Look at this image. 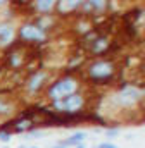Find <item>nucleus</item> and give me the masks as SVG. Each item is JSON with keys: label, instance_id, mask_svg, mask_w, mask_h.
<instances>
[{"label": "nucleus", "instance_id": "nucleus-22", "mask_svg": "<svg viewBox=\"0 0 145 148\" xmlns=\"http://www.w3.org/2000/svg\"><path fill=\"white\" fill-rule=\"evenodd\" d=\"M26 148H38V147H26Z\"/></svg>", "mask_w": 145, "mask_h": 148}, {"label": "nucleus", "instance_id": "nucleus-16", "mask_svg": "<svg viewBox=\"0 0 145 148\" xmlns=\"http://www.w3.org/2000/svg\"><path fill=\"white\" fill-rule=\"evenodd\" d=\"M10 133H7V131H0V141H3V143H9L10 141Z\"/></svg>", "mask_w": 145, "mask_h": 148}, {"label": "nucleus", "instance_id": "nucleus-12", "mask_svg": "<svg viewBox=\"0 0 145 148\" xmlns=\"http://www.w3.org/2000/svg\"><path fill=\"white\" fill-rule=\"evenodd\" d=\"M79 5H81V0H69V2H68V0H61V2L55 3V10H57L61 16H68L69 12L78 10Z\"/></svg>", "mask_w": 145, "mask_h": 148}, {"label": "nucleus", "instance_id": "nucleus-10", "mask_svg": "<svg viewBox=\"0 0 145 148\" xmlns=\"http://www.w3.org/2000/svg\"><path fill=\"white\" fill-rule=\"evenodd\" d=\"M107 7V2L106 0H88V2H81L79 9L85 16H97L100 12H104V9Z\"/></svg>", "mask_w": 145, "mask_h": 148}, {"label": "nucleus", "instance_id": "nucleus-20", "mask_svg": "<svg viewBox=\"0 0 145 148\" xmlns=\"http://www.w3.org/2000/svg\"><path fill=\"white\" fill-rule=\"evenodd\" d=\"M74 148H86V145H85V143H79V145H76Z\"/></svg>", "mask_w": 145, "mask_h": 148}, {"label": "nucleus", "instance_id": "nucleus-2", "mask_svg": "<svg viewBox=\"0 0 145 148\" xmlns=\"http://www.w3.org/2000/svg\"><path fill=\"white\" fill-rule=\"evenodd\" d=\"M78 79L74 76H64L57 81H54L48 88H47V97L52 100V102H57V100H62L69 95L78 93Z\"/></svg>", "mask_w": 145, "mask_h": 148}, {"label": "nucleus", "instance_id": "nucleus-13", "mask_svg": "<svg viewBox=\"0 0 145 148\" xmlns=\"http://www.w3.org/2000/svg\"><path fill=\"white\" fill-rule=\"evenodd\" d=\"M85 140H86V133L85 131H78V133H72L69 138L62 140L59 145H62V147H66V148H71V147L79 145V143H85Z\"/></svg>", "mask_w": 145, "mask_h": 148}, {"label": "nucleus", "instance_id": "nucleus-6", "mask_svg": "<svg viewBox=\"0 0 145 148\" xmlns=\"http://www.w3.org/2000/svg\"><path fill=\"white\" fill-rule=\"evenodd\" d=\"M47 79H48V73L43 71V69H38V71H33V73L28 76L26 83H24V88L28 93H38L45 84H47Z\"/></svg>", "mask_w": 145, "mask_h": 148}, {"label": "nucleus", "instance_id": "nucleus-3", "mask_svg": "<svg viewBox=\"0 0 145 148\" xmlns=\"http://www.w3.org/2000/svg\"><path fill=\"white\" fill-rule=\"evenodd\" d=\"M88 77L97 83V84H107L109 81L114 77L116 74V64L112 60H104V59H99V60H93L88 69H86Z\"/></svg>", "mask_w": 145, "mask_h": 148}, {"label": "nucleus", "instance_id": "nucleus-4", "mask_svg": "<svg viewBox=\"0 0 145 148\" xmlns=\"http://www.w3.org/2000/svg\"><path fill=\"white\" fill-rule=\"evenodd\" d=\"M83 105H85V98L79 93H74V95H69V97H66L62 100L52 102V107L55 110L62 112V114H69V115L78 114V112L83 109Z\"/></svg>", "mask_w": 145, "mask_h": 148}, {"label": "nucleus", "instance_id": "nucleus-11", "mask_svg": "<svg viewBox=\"0 0 145 148\" xmlns=\"http://www.w3.org/2000/svg\"><path fill=\"white\" fill-rule=\"evenodd\" d=\"M14 114H16V103L7 97H0V121H5Z\"/></svg>", "mask_w": 145, "mask_h": 148}, {"label": "nucleus", "instance_id": "nucleus-5", "mask_svg": "<svg viewBox=\"0 0 145 148\" xmlns=\"http://www.w3.org/2000/svg\"><path fill=\"white\" fill-rule=\"evenodd\" d=\"M19 38L28 43H43L47 40V33H43L35 23H24L19 28Z\"/></svg>", "mask_w": 145, "mask_h": 148}, {"label": "nucleus", "instance_id": "nucleus-7", "mask_svg": "<svg viewBox=\"0 0 145 148\" xmlns=\"http://www.w3.org/2000/svg\"><path fill=\"white\" fill-rule=\"evenodd\" d=\"M109 48H110V40H109L107 35L97 33V36L88 43V50H90L93 55H104V53L109 52Z\"/></svg>", "mask_w": 145, "mask_h": 148}, {"label": "nucleus", "instance_id": "nucleus-19", "mask_svg": "<svg viewBox=\"0 0 145 148\" xmlns=\"http://www.w3.org/2000/svg\"><path fill=\"white\" fill-rule=\"evenodd\" d=\"M28 136H30V138H41V136H45V133H43V131H31Z\"/></svg>", "mask_w": 145, "mask_h": 148}, {"label": "nucleus", "instance_id": "nucleus-21", "mask_svg": "<svg viewBox=\"0 0 145 148\" xmlns=\"http://www.w3.org/2000/svg\"><path fill=\"white\" fill-rule=\"evenodd\" d=\"M52 148H66V147H62V145H55V147H52Z\"/></svg>", "mask_w": 145, "mask_h": 148}, {"label": "nucleus", "instance_id": "nucleus-8", "mask_svg": "<svg viewBox=\"0 0 145 148\" xmlns=\"http://www.w3.org/2000/svg\"><path fill=\"white\" fill-rule=\"evenodd\" d=\"M26 57H28V53L23 50V47H17L7 55V64H9L10 69H21L28 60Z\"/></svg>", "mask_w": 145, "mask_h": 148}, {"label": "nucleus", "instance_id": "nucleus-14", "mask_svg": "<svg viewBox=\"0 0 145 148\" xmlns=\"http://www.w3.org/2000/svg\"><path fill=\"white\" fill-rule=\"evenodd\" d=\"M33 7H35L40 14L48 16V14L55 9V2H54V0H38V2H35Z\"/></svg>", "mask_w": 145, "mask_h": 148}, {"label": "nucleus", "instance_id": "nucleus-1", "mask_svg": "<svg viewBox=\"0 0 145 148\" xmlns=\"http://www.w3.org/2000/svg\"><path fill=\"white\" fill-rule=\"evenodd\" d=\"M142 98H144L142 88H137L130 83H124L119 88V91L110 97V103L119 110H130V109L137 107L138 103H142Z\"/></svg>", "mask_w": 145, "mask_h": 148}, {"label": "nucleus", "instance_id": "nucleus-18", "mask_svg": "<svg viewBox=\"0 0 145 148\" xmlns=\"http://www.w3.org/2000/svg\"><path fill=\"white\" fill-rule=\"evenodd\" d=\"M97 148H119V147L114 145V143H110V141H104V143H100Z\"/></svg>", "mask_w": 145, "mask_h": 148}, {"label": "nucleus", "instance_id": "nucleus-17", "mask_svg": "<svg viewBox=\"0 0 145 148\" xmlns=\"http://www.w3.org/2000/svg\"><path fill=\"white\" fill-rule=\"evenodd\" d=\"M117 134H119V129H116V127H114V129H106V136H107V138H114V136H117Z\"/></svg>", "mask_w": 145, "mask_h": 148}, {"label": "nucleus", "instance_id": "nucleus-15", "mask_svg": "<svg viewBox=\"0 0 145 148\" xmlns=\"http://www.w3.org/2000/svg\"><path fill=\"white\" fill-rule=\"evenodd\" d=\"M31 127H33V121L31 119H23V121L16 122L14 133H24V131H30Z\"/></svg>", "mask_w": 145, "mask_h": 148}, {"label": "nucleus", "instance_id": "nucleus-9", "mask_svg": "<svg viewBox=\"0 0 145 148\" xmlns=\"http://www.w3.org/2000/svg\"><path fill=\"white\" fill-rule=\"evenodd\" d=\"M14 36H16V28L12 23L9 21H2L0 23V48L10 45L14 41Z\"/></svg>", "mask_w": 145, "mask_h": 148}]
</instances>
